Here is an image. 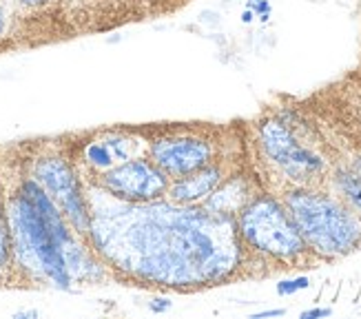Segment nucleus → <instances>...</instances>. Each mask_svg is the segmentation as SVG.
Listing matches in <instances>:
<instances>
[{"mask_svg": "<svg viewBox=\"0 0 361 319\" xmlns=\"http://www.w3.org/2000/svg\"><path fill=\"white\" fill-rule=\"evenodd\" d=\"M89 204V246L106 268L145 286L193 293L226 284L248 264V253L231 215L202 204L153 202Z\"/></svg>", "mask_w": 361, "mask_h": 319, "instance_id": "obj_1", "label": "nucleus"}, {"mask_svg": "<svg viewBox=\"0 0 361 319\" xmlns=\"http://www.w3.org/2000/svg\"><path fill=\"white\" fill-rule=\"evenodd\" d=\"M281 202L319 262H335L361 248V217L324 184H286Z\"/></svg>", "mask_w": 361, "mask_h": 319, "instance_id": "obj_2", "label": "nucleus"}, {"mask_svg": "<svg viewBox=\"0 0 361 319\" xmlns=\"http://www.w3.org/2000/svg\"><path fill=\"white\" fill-rule=\"evenodd\" d=\"M7 219L11 233L13 270L27 279L51 284L58 291H73V277L67 268L65 255L44 217L18 186L5 191Z\"/></svg>", "mask_w": 361, "mask_h": 319, "instance_id": "obj_3", "label": "nucleus"}, {"mask_svg": "<svg viewBox=\"0 0 361 319\" xmlns=\"http://www.w3.org/2000/svg\"><path fill=\"white\" fill-rule=\"evenodd\" d=\"M248 258L271 262L279 268H300L315 262L279 195L257 191L235 215Z\"/></svg>", "mask_w": 361, "mask_h": 319, "instance_id": "obj_4", "label": "nucleus"}, {"mask_svg": "<svg viewBox=\"0 0 361 319\" xmlns=\"http://www.w3.org/2000/svg\"><path fill=\"white\" fill-rule=\"evenodd\" d=\"M257 147L266 162L275 167L288 184H324L331 173V162L317 149L300 138L286 120L277 114L266 116L255 126Z\"/></svg>", "mask_w": 361, "mask_h": 319, "instance_id": "obj_5", "label": "nucleus"}, {"mask_svg": "<svg viewBox=\"0 0 361 319\" xmlns=\"http://www.w3.org/2000/svg\"><path fill=\"white\" fill-rule=\"evenodd\" d=\"M29 175L51 195L73 233L89 244L91 209L80 171L73 164V160L60 151H42L31 157Z\"/></svg>", "mask_w": 361, "mask_h": 319, "instance_id": "obj_6", "label": "nucleus"}, {"mask_svg": "<svg viewBox=\"0 0 361 319\" xmlns=\"http://www.w3.org/2000/svg\"><path fill=\"white\" fill-rule=\"evenodd\" d=\"M147 157L169 180L184 178L215 160H222L219 140L207 129H176L149 140Z\"/></svg>", "mask_w": 361, "mask_h": 319, "instance_id": "obj_7", "label": "nucleus"}, {"mask_svg": "<svg viewBox=\"0 0 361 319\" xmlns=\"http://www.w3.org/2000/svg\"><path fill=\"white\" fill-rule=\"evenodd\" d=\"M171 180L147 155L131 157L93 178L100 193L120 202H153L166 198Z\"/></svg>", "mask_w": 361, "mask_h": 319, "instance_id": "obj_8", "label": "nucleus"}, {"mask_svg": "<svg viewBox=\"0 0 361 319\" xmlns=\"http://www.w3.org/2000/svg\"><path fill=\"white\" fill-rule=\"evenodd\" d=\"M140 145H149V140H137L124 129H104L80 142L75 162H80L91 178H96V175L127 162L131 157L147 155L137 151Z\"/></svg>", "mask_w": 361, "mask_h": 319, "instance_id": "obj_9", "label": "nucleus"}, {"mask_svg": "<svg viewBox=\"0 0 361 319\" xmlns=\"http://www.w3.org/2000/svg\"><path fill=\"white\" fill-rule=\"evenodd\" d=\"M231 171L233 169H228L224 157L215 160V162L202 167L193 173H188V175H184V178L171 180L166 198L176 204H202Z\"/></svg>", "mask_w": 361, "mask_h": 319, "instance_id": "obj_10", "label": "nucleus"}, {"mask_svg": "<svg viewBox=\"0 0 361 319\" xmlns=\"http://www.w3.org/2000/svg\"><path fill=\"white\" fill-rule=\"evenodd\" d=\"M257 184L250 175L242 169L231 171L226 178L219 182V186L213 191V193L202 202V206L211 213H219V215H231L235 217L244 206L248 204V200L257 193Z\"/></svg>", "mask_w": 361, "mask_h": 319, "instance_id": "obj_11", "label": "nucleus"}, {"mask_svg": "<svg viewBox=\"0 0 361 319\" xmlns=\"http://www.w3.org/2000/svg\"><path fill=\"white\" fill-rule=\"evenodd\" d=\"M328 182H331L335 193L346 200L350 209L361 217V175L355 173L348 164H339L331 167Z\"/></svg>", "mask_w": 361, "mask_h": 319, "instance_id": "obj_12", "label": "nucleus"}, {"mask_svg": "<svg viewBox=\"0 0 361 319\" xmlns=\"http://www.w3.org/2000/svg\"><path fill=\"white\" fill-rule=\"evenodd\" d=\"M13 273V253H11V233L7 219V202H5V186L0 182V277Z\"/></svg>", "mask_w": 361, "mask_h": 319, "instance_id": "obj_13", "label": "nucleus"}, {"mask_svg": "<svg viewBox=\"0 0 361 319\" xmlns=\"http://www.w3.org/2000/svg\"><path fill=\"white\" fill-rule=\"evenodd\" d=\"M310 289V277L306 275H297V277H288V279H279L277 282V295L279 297H290L300 291Z\"/></svg>", "mask_w": 361, "mask_h": 319, "instance_id": "obj_14", "label": "nucleus"}, {"mask_svg": "<svg viewBox=\"0 0 361 319\" xmlns=\"http://www.w3.org/2000/svg\"><path fill=\"white\" fill-rule=\"evenodd\" d=\"M147 308L151 313H155V315H164V313H169L171 308H173V301H171L169 297H153L147 304Z\"/></svg>", "mask_w": 361, "mask_h": 319, "instance_id": "obj_15", "label": "nucleus"}, {"mask_svg": "<svg viewBox=\"0 0 361 319\" xmlns=\"http://www.w3.org/2000/svg\"><path fill=\"white\" fill-rule=\"evenodd\" d=\"M331 315H333V308H322V306H315V308H308V311L300 313L302 319H322V317H331Z\"/></svg>", "mask_w": 361, "mask_h": 319, "instance_id": "obj_16", "label": "nucleus"}, {"mask_svg": "<svg viewBox=\"0 0 361 319\" xmlns=\"http://www.w3.org/2000/svg\"><path fill=\"white\" fill-rule=\"evenodd\" d=\"M250 11L257 13L262 20L269 18V13H271V5L266 3V0H250Z\"/></svg>", "mask_w": 361, "mask_h": 319, "instance_id": "obj_17", "label": "nucleus"}, {"mask_svg": "<svg viewBox=\"0 0 361 319\" xmlns=\"http://www.w3.org/2000/svg\"><path fill=\"white\" fill-rule=\"evenodd\" d=\"M7 27H9V11H7V5L0 0V38L5 36Z\"/></svg>", "mask_w": 361, "mask_h": 319, "instance_id": "obj_18", "label": "nucleus"}, {"mask_svg": "<svg viewBox=\"0 0 361 319\" xmlns=\"http://www.w3.org/2000/svg\"><path fill=\"white\" fill-rule=\"evenodd\" d=\"M284 315H286V308H269V311L253 313L250 317H253V319H266V317H284Z\"/></svg>", "mask_w": 361, "mask_h": 319, "instance_id": "obj_19", "label": "nucleus"}, {"mask_svg": "<svg viewBox=\"0 0 361 319\" xmlns=\"http://www.w3.org/2000/svg\"><path fill=\"white\" fill-rule=\"evenodd\" d=\"M13 3L23 9H38V7H44L49 0H13Z\"/></svg>", "mask_w": 361, "mask_h": 319, "instance_id": "obj_20", "label": "nucleus"}, {"mask_svg": "<svg viewBox=\"0 0 361 319\" xmlns=\"http://www.w3.org/2000/svg\"><path fill=\"white\" fill-rule=\"evenodd\" d=\"M40 313L38 311H20V313H13L16 319H20V317H38Z\"/></svg>", "mask_w": 361, "mask_h": 319, "instance_id": "obj_21", "label": "nucleus"}, {"mask_svg": "<svg viewBox=\"0 0 361 319\" xmlns=\"http://www.w3.org/2000/svg\"><path fill=\"white\" fill-rule=\"evenodd\" d=\"M253 16H255L253 11L246 9V11H244V16H242V20H244V23H250V20H253Z\"/></svg>", "mask_w": 361, "mask_h": 319, "instance_id": "obj_22", "label": "nucleus"}, {"mask_svg": "<svg viewBox=\"0 0 361 319\" xmlns=\"http://www.w3.org/2000/svg\"><path fill=\"white\" fill-rule=\"evenodd\" d=\"M0 282H3V277H0Z\"/></svg>", "mask_w": 361, "mask_h": 319, "instance_id": "obj_23", "label": "nucleus"}]
</instances>
